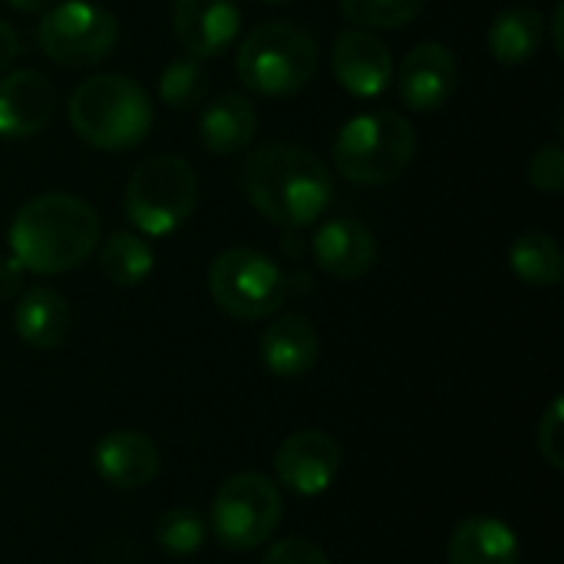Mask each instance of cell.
I'll return each instance as SVG.
<instances>
[{
  "mask_svg": "<svg viewBox=\"0 0 564 564\" xmlns=\"http://www.w3.org/2000/svg\"><path fill=\"white\" fill-rule=\"evenodd\" d=\"M93 466L109 489L135 492L159 476V449L142 430H112L96 443Z\"/></svg>",
  "mask_w": 564,
  "mask_h": 564,
  "instance_id": "obj_14",
  "label": "cell"
},
{
  "mask_svg": "<svg viewBox=\"0 0 564 564\" xmlns=\"http://www.w3.org/2000/svg\"><path fill=\"white\" fill-rule=\"evenodd\" d=\"M449 564H519L522 545L512 525L496 516H469L449 535Z\"/></svg>",
  "mask_w": 564,
  "mask_h": 564,
  "instance_id": "obj_18",
  "label": "cell"
},
{
  "mask_svg": "<svg viewBox=\"0 0 564 564\" xmlns=\"http://www.w3.org/2000/svg\"><path fill=\"white\" fill-rule=\"evenodd\" d=\"M13 327L33 350H56L69 334V304L53 288H30L13 307Z\"/></svg>",
  "mask_w": 564,
  "mask_h": 564,
  "instance_id": "obj_20",
  "label": "cell"
},
{
  "mask_svg": "<svg viewBox=\"0 0 564 564\" xmlns=\"http://www.w3.org/2000/svg\"><path fill=\"white\" fill-rule=\"evenodd\" d=\"M159 96L172 109H195L208 96V73L195 56L172 59L159 76Z\"/></svg>",
  "mask_w": 564,
  "mask_h": 564,
  "instance_id": "obj_24",
  "label": "cell"
},
{
  "mask_svg": "<svg viewBox=\"0 0 564 564\" xmlns=\"http://www.w3.org/2000/svg\"><path fill=\"white\" fill-rule=\"evenodd\" d=\"M261 564H330V558L307 539H284L264 552Z\"/></svg>",
  "mask_w": 564,
  "mask_h": 564,
  "instance_id": "obj_29",
  "label": "cell"
},
{
  "mask_svg": "<svg viewBox=\"0 0 564 564\" xmlns=\"http://www.w3.org/2000/svg\"><path fill=\"white\" fill-rule=\"evenodd\" d=\"M205 535H208V525H205L202 512L185 509V506L162 512L159 522H155V542H159V549L169 552V555H178V558L195 555L205 545Z\"/></svg>",
  "mask_w": 564,
  "mask_h": 564,
  "instance_id": "obj_25",
  "label": "cell"
},
{
  "mask_svg": "<svg viewBox=\"0 0 564 564\" xmlns=\"http://www.w3.org/2000/svg\"><path fill=\"white\" fill-rule=\"evenodd\" d=\"M7 241L26 274H63L96 251L99 215L76 195H36L13 215Z\"/></svg>",
  "mask_w": 564,
  "mask_h": 564,
  "instance_id": "obj_2",
  "label": "cell"
},
{
  "mask_svg": "<svg viewBox=\"0 0 564 564\" xmlns=\"http://www.w3.org/2000/svg\"><path fill=\"white\" fill-rule=\"evenodd\" d=\"M321 63L317 40L288 20H271L254 26L238 50V76L248 89L261 96H294L301 93Z\"/></svg>",
  "mask_w": 564,
  "mask_h": 564,
  "instance_id": "obj_5",
  "label": "cell"
},
{
  "mask_svg": "<svg viewBox=\"0 0 564 564\" xmlns=\"http://www.w3.org/2000/svg\"><path fill=\"white\" fill-rule=\"evenodd\" d=\"M261 3H291V0H261Z\"/></svg>",
  "mask_w": 564,
  "mask_h": 564,
  "instance_id": "obj_34",
  "label": "cell"
},
{
  "mask_svg": "<svg viewBox=\"0 0 564 564\" xmlns=\"http://www.w3.org/2000/svg\"><path fill=\"white\" fill-rule=\"evenodd\" d=\"M7 3L20 13H43L50 7V0H7Z\"/></svg>",
  "mask_w": 564,
  "mask_h": 564,
  "instance_id": "obj_33",
  "label": "cell"
},
{
  "mask_svg": "<svg viewBox=\"0 0 564 564\" xmlns=\"http://www.w3.org/2000/svg\"><path fill=\"white\" fill-rule=\"evenodd\" d=\"M212 301L235 321H264L291 294L288 274L254 248H228L208 271Z\"/></svg>",
  "mask_w": 564,
  "mask_h": 564,
  "instance_id": "obj_8",
  "label": "cell"
},
{
  "mask_svg": "<svg viewBox=\"0 0 564 564\" xmlns=\"http://www.w3.org/2000/svg\"><path fill=\"white\" fill-rule=\"evenodd\" d=\"M459 86V63L446 43H416L400 66V99L413 112L443 109Z\"/></svg>",
  "mask_w": 564,
  "mask_h": 564,
  "instance_id": "obj_12",
  "label": "cell"
},
{
  "mask_svg": "<svg viewBox=\"0 0 564 564\" xmlns=\"http://www.w3.org/2000/svg\"><path fill=\"white\" fill-rule=\"evenodd\" d=\"M17 56H20V36H17V30L10 23L0 20V76L10 69V63Z\"/></svg>",
  "mask_w": 564,
  "mask_h": 564,
  "instance_id": "obj_31",
  "label": "cell"
},
{
  "mask_svg": "<svg viewBox=\"0 0 564 564\" xmlns=\"http://www.w3.org/2000/svg\"><path fill=\"white\" fill-rule=\"evenodd\" d=\"M334 165L354 185H390L416 155V129L393 109H373L347 119L334 139Z\"/></svg>",
  "mask_w": 564,
  "mask_h": 564,
  "instance_id": "obj_4",
  "label": "cell"
},
{
  "mask_svg": "<svg viewBox=\"0 0 564 564\" xmlns=\"http://www.w3.org/2000/svg\"><path fill=\"white\" fill-rule=\"evenodd\" d=\"M545 30H549V23H545V13L539 7H529V3L509 7L489 26V36H486L489 53L502 66H522L542 50Z\"/></svg>",
  "mask_w": 564,
  "mask_h": 564,
  "instance_id": "obj_21",
  "label": "cell"
},
{
  "mask_svg": "<svg viewBox=\"0 0 564 564\" xmlns=\"http://www.w3.org/2000/svg\"><path fill=\"white\" fill-rule=\"evenodd\" d=\"M126 218L139 235L162 238L188 221L198 202L195 169L182 155H152L126 182Z\"/></svg>",
  "mask_w": 564,
  "mask_h": 564,
  "instance_id": "obj_6",
  "label": "cell"
},
{
  "mask_svg": "<svg viewBox=\"0 0 564 564\" xmlns=\"http://www.w3.org/2000/svg\"><path fill=\"white\" fill-rule=\"evenodd\" d=\"M119 40L116 17L89 0H63L43 10L36 26L40 50L59 66H93L112 53Z\"/></svg>",
  "mask_w": 564,
  "mask_h": 564,
  "instance_id": "obj_9",
  "label": "cell"
},
{
  "mask_svg": "<svg viewBox=\"0 0 564 564\" xmlns=\"http://www.w3.org/2000/svg\"><path fill=\"white\" fill-rule=\"evenodd\" d=\"M340 463H344V453L330 433H324V430L291 433L274 453L278 486L294 496H304V499L324 496L334 486Z\"/></svg>",
  "mask_w": 564,
  "mask_h": 564,
  "instance_id": "obj_10",
  "label": "cell"
},
{
  "mask_svg": "<svg viewBox=\"0 0 564 564\" xmlns=\"http://www.w3.org/2000/svg\"><path fill=\"white\" fill-rule=\"evenodd\" d=\"M254 132H258V116H254L251 99L241 93L218 96L198 116V139L215 155H235L248 149Z\"/></svg>",
  "mask_w": 564,
  "mask_h": 564,
  "instance_id": "obj_19",
  "label": "cell"
},
{
  "mask_svg": "<svg viewBox=\"0 0 564 564\" xmlns=\"http://www.w3.org/2000/svg\"><path fill=\"white\" fill-rule=\"evenodd\" d=\"M529 182L545 192V195H558L564 188V149L562 145H542L532 162H529Z\"/></svg>",
  "mask_w": 564,
  "mask_h": 564,
  "instance_id": "obj_28",
  "label": "cell"
},
{
  "mask_svg": "<svg viewBox=\"0 0 564 564\" xmlns=\"http://www.w3.org/2000/svg\"><path fill=\"white\" fill-rule=\"evenodd\" d=\"M564 7L562 3H558V7H555V10H552V23H549V26H552V33H555V53H558V56H564Z\"/></svg>",
  "mask_w": 564,
  "mask_h": 564,
  "instance_id": "obj_32",
  "label": "cell"
},
{
  "mask_svg": "<svg viewBox=\"0 0 564 564\" xmlns=\"http://www.w3.org/2000/svg\"><path fill=\"white\" fill-rule=\"evenodd\" d=\"M426 0H340V10L357 26L397 30L423 13Z\"/></svg>",
  "mask_w": 564,
  "mask_h": 564,
  "instance_id": "obj_26",
  "label": "cell"
},
{
  "mask_svg": "<svg viewBox=\"0 0 564 564\" xmlns=\"http://www.w3.org/2000/svg\"><path fill=\"white\" fill-rule=\"evenodd\" d=\"M245 195L281 228L314 225L334 195V178L324 159L291 142H271L251 152L245 165Z\"/></svg>",
  "mask_w": 564,
  "mask_h": 564,
  "instance_id": "obj_1",
  "label": "cell"
},
{
  "mask_svg": "<svg viewBox=\"0 0 564 564\" xmlns=\"http://www.w3.org/2000/svg\"><path fill=\"white\" fill-rule=\"evenodd\" d=\"M69 122L83 142L106 152H122L149 135L152 99L132 76L99 73L73 89Z\"/></svg>",
  "mask_w": 564,
  "mask_h": 564,
  "instance_id": "obj_3",
  "label": "cell"
},
{
  "mask_svg": "<svg viewBox=\"0 0 564 564\" xmlns=\"http://www.w3.org/2000/svg\"><path fill=\"white\" fill-rule=\"evenodd\" d=\"M330 69H334V79L350 96L373 99L393 79V53L377 33L364 26H350L334 40Z\"/></svg>",
  "mask_w": 564,
  "mask_h": 564,
  "instance_id": "obj_11",
  "label": "cell"
},
{
  "mask_svg": "<svg viewBox=\"0 0 564 564\" xmlns=\"http://www.w3.org/2000/svg\"><path fill=\"white\" fill-rule=\"evenodd\" d=\"M281 512L284 499L274 479L264 473H238L218 486L208 509V525L225 549L251 552L274 535Z\"/></svg>",
  "mask_w": 564,
  "mask_h": 564,
  "instance_id": "obj_7",
  "label": "cell"
},
{
  "mask_svg": "<svg viewBox=\"0 0 564 564\" xmlns=\"http://www.w3.org/2000/svg\"><path fill=\"white\" fill-rule=\"evenodd\" d=\"M317 354H321V340L304 314H281L261 334V360L268 373L281 380H297L311 373Z\"/></svg>",
  "mask_w": 564,
  "mask_h": 564,
  "instance_id": "obj_17",
  "label": "cell"
},
{
  "mask_svg": "<svg viewBox=\"0 0 564 564\" xmlns=\"http://www.w3.org/2000/svg\"><path fill=\"white\" fill-rule=\"evenodd\" d=\"M99 268H102L106 281H112L116 288H135L152 274L155 254L142 235L112 231L99 251Z\"/></svg>",
  "mask_w": 564,
  "mask_h": 564,
  "instance_id": "obj_23",
  "label": "cell"
},
{
  "mask_svg": "<svg viewBox=\"0 0 564 564\" xmlns=\"http://www.w3.org/2000/svg\"><path fill=\"white\" fill-rule=\"evenodd\" d=\"M314 258L321 271L337 281H357L377 264V238L357 218H330L314 235Z\"/></svg>",
  "mask_w": 564,
  "mask_h": 564,
  "instance_id": "obj_16",
  "label": "cell"
},
{
  "mask_svg": "<svg viewBox=\"0 0 564 564\" xmlns=\"http://www.w3.org/2000/svg\"><path fill=\"white\" fill-rule=\"evenodd\" d=\"M539 453H542V459H545L555 473H562L564 469V400L562 397H555V400L549 403V410L542 413V420H539Z\"/></svg>",
  "mask_w": 564,
  "mask_h": 564,
  "instance_id": "obj_27",
  "label": "cell"
},
{
  "mask_svg": "<svg viewBox=\"0 0 564 564\" xmlns=\"http://www.w3.org/2000/svg\"><path fill=\"white\" fill-rule=\"evenodd\" d=\"M509 264L532 288H555L564 271L562 248L549 231H522L509 248Z\"/></svg>",
  "mask_w": 564,
  "mask_h": 564,
  "instance_id": "obj_22",
  "label": "cell"
},
{
  "mask_svg": "<svg viewBox=\"0 0 564 564\" xmlns=\"http://www.w3.org/2000/svg\"><path fill=\"white\" fill-rule=\"evenodd\" d=\"M172 26L185 53L208 59L235 43L241 30V7L235 0H175Z\"/></svg>",
  "mask_w": 564,
  "mask_h": 564,
  "instance_id": "obj_13",
  "label": "cell"
},
{
  "mask_svg": "<svg viewBox=\"0 0 564 564\" xmlns=\"http://www.w3.org/2000/svg\"><path fill=\"white\" fill-rule=\"evenodd\" d=\"M23 281H26V271L23 264L10 254V258H0V301H10L23 291Z\"/></svg>",
  "mask_w": 564,
  "mask_h": 564,
  "instance_id": "obj_30",
  "label": "cell"
},
{
  "mask_svg": "<svg viewBox=\"0 0 564 564\" xmlns=\"http://www.w3.org/2000/svg\"><path fill=\"white\" fill-rule=\"evenodd\" d=\"M56 89L36 69H13L0 79V139H26L50 126Z\"/></svg>",
  "mask_w": 564,
  "mask_h": 564,
  "instance_id": "obj_15",
  "label": "cell"
}]
</instances>
